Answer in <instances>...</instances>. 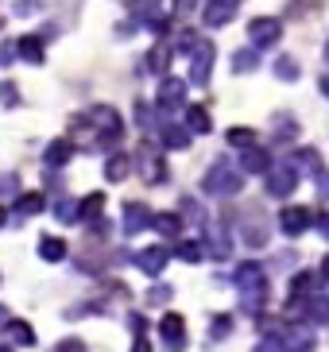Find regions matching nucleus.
<instances>
[{"mask_svg": "<svg viewBox=\"0 0 329 352\" xmlns=\"http://www.w3.org/2000/svg\"><path fill=\"white\" fill-rule=\"evenodd\" d=\"M326 58H329V43H326Z\"/></svg>", "mask_w": 329, "mask_h": 352, "instance_id": "30", "label": "nucleus"}, {"mask_svg": "<svg viewBox=\"0 0 329 352\" xmlns=\"http://www.w3.org/2000/svg\"><path fill=\"white\" fill-rule=\"evenodd\" d=\"M136 4H140V8H151V4H159V0H136Z\"/></svg>", "mask_w": 329, "mask_h": 352, "instance_id": "27", "label": "nucleus"}, {"mask_svg": "<svg viewBox=\"0 0 329 352\" xmlns=\"http://www.w3.org/2000/svg\"><path fill=\"white\" fill-rule=\"evenodd\" d=\"M0 101H4V104H16V101H20V97H16V89H12V82L0 85Z\"/></svg>", "mask_w": 329, "mask_h": 352, "instance_id": "26", "label": "nucleus"}, {"mask_svg": "<svg viewBox=\"0 0 329 352\" xmlns=\"http://www.w3.org/2000/svg\"><path fill=\"white\" fill-rule=\"evenodd\" d=\"M186 124L194 128V132H209V113L202 109V104H194V109L186 113Z\"/></svg>", "mask_w": 329, "mask_h": 352, "instance_id": "14", "label": "nucleus"}, {"mask_svg": "<svg viewBox=\"0 0 329 352\" xmlns=\"http://www.w3.org/2000/svg\"><path fill=\"white\" fill-rule=\"evenodd\" d=\"M0 225H4V209H0Z\"/></svg>", "mask_w": 329, "mask_h": 352, "instance_id": "29", "label": "nucleus"}, {"mask_svg": "<svg viewBox=\"0 0 329 352\" xmlns=\"http://www.w3.org/2000/svg\"><path fill=\"white\" fill-rule=\"evenodd\" d=\"M237 4L240 0H209L206 4V23L209 28H225V23L237 16Z\"/></svg>", "mask_w": 329, "mask_h": 352, "instance_id": "4", "label": "nucleus"}, {"mask_svg": "<svg viewBox=\"0 0 329 352\" xmlns=\"http://www.w3.org/2000/svg\"><path fill=\"white\" fill-rule=\"evenodd\" d=\"M209 66H213V43L198 39L194 43V70H190V78H194L198 85L209 82Z\"/></svg>", "mask_w": 329, "mask_h": 352, "instance_id": "3", "label": "nucleus"}, {"mask_svg": "<svg viewBox=\"0 0 329 352\" xmlns=\"http://www.w3.org/2000/svg\"><path fill=\"white\" fill-rule=\"evenodd\" d=\"M159 329H163V337L171 344H182V318H178V314H167V318L159 321Z\"/></svg>", "mask_w": 329, "mask_h": 352, "instance_id": "9", "label": "nucleus"}, {"mask_svg": "<svg viewBox=\"0 0 329 352\" xmlns=\"http://www.w3.org/2000/svg\"><path fill=\"white\" fill-rule=\"evenodd\" d=\"M140 166H144V170H140V175H144V182H163V178H167L163 159L155 155L151 147H144V151H140Z\"/></svg>", "mask_w": 329, "mask_h": 352, "instance_id": "5", "label": "nucleus"}, {"mask_svg": "<svg viewBox=\"0 0 329 352\" xmlns=\"http://www.w3.org/2000/svg\"><path fill=\"white\" fill-rule=\"evenodd\" d=\"M233 70H237V74L256 70V54H252V51H237V58H233Z\"/></svg>", "mask_w": 329, "mask_h": 352, "instance_id": "18", "label": "nucleus"}, {"mask_svg": "<svg viewBox=\"0 0 329 352\" xmlns=\"http://www.w3.org/2000/svg\"><path fill=\"white\" fill-rule=\"evenodd\" d=\"M62 252H66V248H62L59 240H43V256H47V259H62Z\"/></svg>", "mask_w": 329, "mask_h": 352, "instance_id": "25", "label": "nucleus"}, {"mask_svg": "<svg viewBox=\"0 0 329 352\" xmlns=\"http://www.w3.org/2000/svg\"><path fill=\"white\" fill-rule=\"evenodd\" d=\"M163 140H167V147H186V144H190V135H186V132H178V128H167V132H163Z\"/></svg>", "mask_w": 329, "mask_h": 352, "instance_id": "22", "label": "nucleus"}, {"mask_svg": "<svg viewBox=\"0 0 329 352\" xmlns=\"http://www.w3.org/2000/svg\"><path fill=\"white\" fill-rule=\"evenodd\" d=\"M20 54L28 58V63H43V43L35 39V35H23V39H20Z\"/></svg>", "mask_w": 329, "mask_h": 352, "instance_id": "11", "label": "nucleus"}, {"mask_svg": "<svg viewBox=\"0 0 329 352\" xmlns=\"http://www.w3.org/2000/svg\"><path fill=\"white\" fill-rule=\"evenodd\" d=\"M283 228H287V232H302V228L310 225V209H283Z\"/></svg>", "mask_w": 329, "mask_h": 352, "instance_id": "7", "label": "nucleus"}, {"mask_svg": "<svg viewBox=\"0 0 329 352\" xmlns=\"http://www.w3.org/2000/svg\"><path fill=\"white\" fill-rule=\"evenodd\" d=\"M275 74H279V78H287V82H295V78H299V63H295V58H279Z\"/></svg>", "mask_w": 329, "mask_h": 352, "instance_id": "16", "label": "nucleus"}, {"mask_svg": "<svg viewBox=\"0 0 329 352\" xmlns=\"http://www.w3.org/2000/svg\"><path fill=\"white\" fill-rule=\"evenodd\" d=\"M229 144L248 147V144H252V132H248V128H233V132H229Z\"/></svg>", "mask_w": 329, "mask_h": 352, "instance_id": "23", "label": "nucleus"}, {"mask_svg": "<svg viewBox=\"0 0 329 352\" xmlns=\"http://www.w3.org/2000/svg\"><path fill=\"white\" fill-rule=\"evenodd\" d=\"M268 190L271 194H290V190H295V170H275L271 182H268Z\"/></svg>", "mask_w": 329, "mask_h": 352, "instance_id": "10", "label": "nucleus"}, {"mask_svg": "<svg viewBox=\"0 0 329 352\" xmlns=\"http://www.w3.org/2000/svg\"><path fill=\"white\" fill-rule=\"evenodd\" d=\"M66 159H70V144H66V140H54V144L47 147V166H62Z\"/></svg>", "mask_w": 329, "mask_h": 352, "instance_id": "12", "label": "nucleus"}, {"mask_svg": "<svg viewBox=\"0 0 329 352\" xmlns=\"http://www.w3.org/2000/svg\"><path fill=\"white\" fill-rule=\"evenodd\" d=\"M198 8V0H175V20H186Z\"/></svg>", "mask_w": 329, "mask_h": 352, "instance_id": "24", "label": "nucleus"}, {"mask_svg": "<svg viewBox=\"0 0 329 352\" xmlns=\"http://www.w3.org/2000/svg\"><path fill=\"white\" fill-rule=\"evenodd\" d=\"M39 209H43V197H39V194H23V197H20V213H23V217L39 213Z\"/></svg>", "mask_w": 329, "mask_h": 352, "instance_id": "19", "label": "nucleus"}, {"mask_svg": "<svg viewBox=\"0 0 329 352\" xmlns=\"http://www.w3.org/2000/svg\"><path fill=\"white\" fill-rule=\"evenodd\" d=\"M128 166H132V163H128V155H113V159H109V166H105V175L113 178V182H120V178L128 175Z\"/></svg>", "mask_w": 329, "mask_h": 352, "instance_id": "15", "label": "nucleus"}, {"mask_svg": "<svg viewBox=\"0 0 329 352\" xmlns=\"http://www.w3.org/2000/svg\"><path fill=\"white\" fill-rule=\"evenodd\" d=\"M163 263H167V256H163L159 248L144 252V271H163Z\"/></svg>", "mask_w": 329, "mask_h": 352, "instance_id": "20", "label": "nucleus"}, {"mask_svg": "<svg viewBox=\"0 0 329 352\" xmlns=\"http://www.w3.org/2000/svg\"><path fill=\"white\" fill-rule=\"evenodd\" d=\"M206 190L209 194H237L240 190V175H233L229 166H213L206 175Z\"/></svg>", "mask_w": 329, "mask_h": 352, "instance_id": "2", "label": "nucleus"}, {"mask_svg": "<svg viewBox=\"0 0 329 352\" xmlns=\"http://www.w3.org/2000/svg\"><path fill=\"white\" fill-rule=\"evenodd\" d=\"M147 63H151V70H159V74H163L167 66H171V51H167V47H155Z\"/></svg>", "mask_w": 329, "mask_h": 352, "instance_id": "17", "label": "nucleus"}, {"mask_svg": "<svg viewBox=\"0 0 329 352\" xmlns=\"http://www.w3.org/2000/svg\"><path fill=\"white\" fill-rule=\"evenodd\" d=\"M147 206H124V225H128V232H140V228L147 225Z\"/></svg>", "mask_w": 329, "mask_h": 352, "instance_id": "8", "label": "nucleus"}, {"mask_svg": "<svg viewBox=\"0 0 329 352\" xmlns=\"http://www.w3.org/2000/svg\"><path fill=\"white\" fill-rule=\"evenodd\" d=\"M101 206H105V194H89L85 197V206H82V217H97Z\"/></svg>", "mask_w": 329, "mask_h": 352, "instance_id": "21", "label": "nucleus"}, {"mask_svg": "<svg viewBox=\"0 0 329 352\" xmlns=\"http://www.w3.org/2000/svg\"><path fill=\"white\" fill-rule=\"evenodd\" d=\"M182 94H186V85L178 82V78H163V82H159V104H178Z\"/></svg>", "mask_w": 329, "mask_h": 352, "instance_id": "6", "label": "nucleus"}, {"mask_svg": "<svg viewBox=\"0 0 329 352\" xmlns=\"http://www.w3.org/2000/svg\"><path fill=\"white\" fill-rule=\"evenodd\" d=\"M279 35H283V23L271 20V16H259V20L248 23V39L256 47H271V43H279Z\"/></svg>", "mask_w": 329, "mask_h": 352, "instance_id": "1", "label": "nucleus"}, {"mask_svg": "<svg viewBox=\"0 0 329 352\" xmlns=\"http://www.w3.org/2000/svg\"><path fill=\"white\" fill-rule=\"evenodd\" d=\"M321 94H326V97H329V78H321Z\"/></svg>", "mask_w": 329, "mask_h": 352, "instance_id": "28", "label": "nucleus"}, {"mask_svg": "<svg viewBox=\"0 0 329 352\" xmlns=\"http://www.w3.org/2000/svg\"><path fill=\"white\" fill-rule=\"evenodd\" d=\"M244 170H268V151H264V147H248L244 151Z\"/></svg>", "mask_w": 329, "mask_h": 352, "instance_id": "13", "label": "nucleus"}]
</instances>
